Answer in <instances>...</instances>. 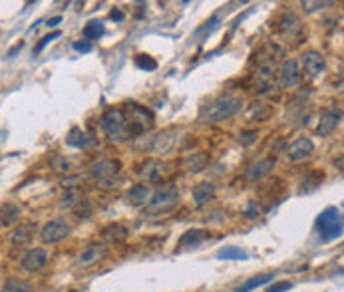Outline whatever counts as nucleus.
<instances>
[{"label":"nucleus","instance_id":"obj_1","mask_svg":"<svg viewBox=\"0 0 344 292\" xmlns=\"http://www.w3.org/2000/svg\"><path fill=\"white\" fill-rule=\"evenodd\" d=\"M241 108H243V100L241 98L225 95V98H219L217 102H213L211 106H207L205 110L201 111L199 119L203 124H217V121L233 117Z\"/></svg>","mask_w":344,"mask_h":292},{"label":"nucleus","instance_id":"obj_2","mask_svg":"<svg viewBox=\"0 0 344 292\" xmlns=\"http://www.w3.org/2000/svg\"><path fill=\"white\" fill-rule=\"evenodd\" d=\"M179 203V189L173 183H165L159 187L147 201V213L149 215H163L169 213L171 209H175Z\"/></svg>","mask_w":344,"mask_h":292},{"label":"nucleus","instance_id":"obj_3","mask_svg":"<svg viewBox=\"0 0 344 292\" xmlns=\"http://www.w3.org/2000/svg\"><path fill=\"white\" fill-rule=\"evenodd\" d=\"M102 129L111 141H124L129 139V128H127L126 111L120 108H109L102 115Z\"/></svg>","mask_w":344,"mask_h":292},{"label":"nucleus","instance_id":"obj_4","mask_svg":"<svg viewBox=\"0 0 344 292\" xmlns=\"http://www.w3.org/2000/svg\"><path fill=\"white\" fill-rule=\"evenodd\" d=\"M316 231L320 238L334 240L342 235V215L336 207H326L325 211L316 217Z\"/></svg>","mask_w":344,"mask_h":292},{"label":"nucleus","instance_id":"obj_5","mask_svg":"<svg viewBox=\"0 0 344 292\" xmlns=\"http://www.w3.org/2000/svg\"><path fill=\"white\" fill-rule=\"evenodd\" d=\"M127 128H129V137H135L140 133H144L145 129H149L153 126V113L144 108V106H137L135 102H129L127 104Z\"/></svg>","mask_w":344,"mask_h":292},{"label":"nucleus","instance_id":"obj_6","mask_svg":"<svg viewBox=\"0 0 344 292\" xmlns=\"http://www.w3.org/2000/svg\"><path fill=\"white\" fill-rule=\"evenodd\" d=\"M120 169H122V163L118 159H104V161H98L91 167V177L100 183V187L113 189V187H118L116 177H118Z\"/></svg>","mask_w":344,"mask_h":292},{"label":"nucleus","instance_id":"obj_7","mask_svg":"<svg viewBox=\"0 0 344 292\" xmlns=\"http://www.w3.org/2000/svg\"><path fill=\"white\" fill-rule=\"evenodd\" d=\"M68 233H70L68 223H66V221H62V219H54V221H50V223H46V225L42 227V231H40V238H42V242H46V245H54V242L64 240V238L68 237Z\"/></svg>","mask_w":344,"mask_h":292},{"label":"nucleus","instance_id":"obj_8","mask_svg":"<svg viewBox=\"0 0 344 292\" xmlns=\"http://www.w3.org/2000/svg\"><path fill=\"white\" fill-rule=\"evenodd\" d=\"M301 82V70H299V62L296 60H285L281 64L279 70V86L281 88H294Z\"/></svg>","mask_w":344,"mask_h":292},{"label":"nucleus","instance_id":"obj_9","mask_svg":"<svg viewBox=\"0 0 344 292\" xmlns=\"http://www.w3.org/2000/svg\"><path fill=\"white\" fill-rule=\"evenodd\" d=\"M287 157H289V161L292 163H299V161H305L307 157L312 155V151H314V143L308 139V137H299L296 141H292L287 149Z\"/></svg>","mask_w":344,"mask_h":292},{"label":"nucleus","instance_id":"obj_10","mask_svg":"<svg viewBox=\"0 0 344 292\" xmlns=\"http://www.w3.org/2000/svg\"><path fill=\"white\" fill-rule=\"evenodd\" d=\"M48 262V253L44 249H30L26 255L22 256V262L20 266L26 271V273H38L46 266Z\"/></svg>","mask_w":344,"mask_h":292},{"label":"nucleus","instance_id":"obj_11","mask_svg":"<svg viewBox=\"0 0 344 292\" xmlns=\"http://www.w3.org/2000/svg\"><path fill=\"white\" fill-rule=\"evenodd\" d=\"M301 62H303V68H305L308 78H318V76L326 70V62H325V58H323V54H320V52H314V50L305 52L303 58H301Z\"/></svg>","mask_w":344,"mask_h":292},{"label":"nucleus","instance_id":"obj_12","mask_svg":"<svg viewBox=\"0 0 344 292\" xmlns=\"http://www.w3.org/2000/svg\"><path fill=\"white\" fill-rule=\"evenodd\" d=\"M279 34L287 40H296L303 34V24L301 20L296 18L294 14H285L283 18L279 20Z\"/></svg>","mask_w":344,"mask_h":292},{"label":"nucleus","instance_id":"obj_13","mask_svg":"<svg viewBox=\"0 0 344 292\" xmlns=\"http://www.w3.org/2000/svg\"><path fill=\"white\" fill-rule=\"evenodd\" d=\"M274 90V68L259 66L255 72V91L257 93H271Z\"/></svg>","mask_w":344,"mask_h":292},{"label":"nucleus","instance_id":"obj_14","mask_svg":"<svg viewBox=\"0 0 344 292\" xmlns=\"http://www.w3.org/2000/svg\"><path fill=\"white\" fill-rule=\"evenodd\" d=\"M274 163H277L274 157H265V159L253 163L247 169V173H245V181L255 183V181H259V179H263V177H267L272 169H274Z\"/></svg>","mask_w":344,"mask_h":292},{"label":"nucleus","instance_id":"obj_15","mask_svg":"<svg viewBox=\"0 0 344 292\" xmlns=\"http://www.w3.org/2000/svg\"><path fill=\"white\" fill-rule=\"evenodd\" d=\"M140 177L147 183H157L165 173V165L159 159H147L145 163L140 165Z\"/></svg>","mask_w":344,"mask_h":292},{"label":"nucleus","instance_id":"obj_16","mask_svg":"<svg viewBox=\"0 0 344 292\" xmlns=\"http://www.w3.org/2000/svg\"><path fill=\"white\" fill-rule=\"evenodd\" d=\"M340 117H342V113L340 110H326L323 115H320V119H318V126H316V133L318 135H328V133H332L334 129L338 128V124H340Z\"/></svg>","mask_w":344,"mask_h":292},{"label":"nucleus","instance_id":"obj_17","mask_svg":"<svg viewBox=\"0 0 344 292\" xmlns=\"http://www.w3.org/2000/svg\"><path fill=\"white\" fill-rule=\"evenodd\" d=\"M34 231H36V225H34V223H22V225H18V227L12 231V235H10L12 247H16V249L26 247V245L32 240V237H34Z\"/></svg>","mask_w":344,"mask_h":292},{"label":"nucleus","instance_id":"obj_18","mask_svg":"<svg viewBox=\"0 0 344 292\" xmlns=\"http://www.w3.org/2000/svg\"><path fill=\"white\" fill-rule=\"evenodd\" d=\"M209 161H211V157H209L207 151H197V153H191L189 157H185L183 165H185L187 173H201V171L207 169Z\"/></svg>","mask_w":344,"mask_h":292},{"label":"nucleus","instance_id":"obj_19","mask_svg":"<svg viewBox=\"0 0 344 292\" xmlns=\"http://www.w3.org/2000/svg\"><path fill=\"white\" fill-rule=\"evenodd\" d=\"M281 56H283V50L277 46V44H267L259 56H257V62H259V66H263V68H274V64L281 60Z\"/></svg>","mask_w":344,"mask_h":292},{"label":"nucleus","instance_id":"obj_20","mask_svg":"<svg viewBox=\"0 0 344 292\" xmlns=\"http://www.w3.org/2000/svg\"><path fill=\"white\" fill-rule=\"evenodd\" d=\"M191 195H193V203H195L197 207H203L205 203H209L215 197V185L209 181L197 183V185L193 187Z\"/></svg>","mask_w":344,"mask_h":292},{"label":"nucleus","instance_id":"obj_21","mask_svg":"<svg viewBox=\"0 0 344 292\" xmlns=\"http://www.w3.org/2000/svg\"><path fill=\"white\" fill-rule=\"evenodd\" d=\"M106 255H108V249H106L104 245L91 242V245H88V247L82 251L80 262H82V264H94V262H100Z\"/></svg>","mask_w":344,"mask_h":292},{"label":"nucleus","instance_id":"obj_22","mask_svg":"<svg viewBox=\"0 0 344 292\" xmlns=\"http://www.w3.org/2000/svg\"><path fill=\"white\" fill-rule=\"evenodd\" d=\"M102 237L106 238L108 242H111V245H118V242H124V240L129 237V231H127V227H124V225L113 223V225H108V227L102 231Z\"/></svg>","mask_w":344,"mask_h":292},{"label":"nucleus","instance_id":"obj_23","mask_svg":"<svg viewBox=\"0 0 344 292\" xmlns=\"http://www.w3.org/2000/svg\"><path fill=\"white\" fill-rule=\"evenodd\" d=\"M205 238H209V233H207V231H203V229H191V231H187V233L179 238V251H181V249H189V247H197Z\"/></svg>","mask_w":344,"mask_h":292},{"label":"nucleus","instance_id":"obj_24","mask_svg":"<svg viewBox=\"0 0 344 292\" xmlns=\"http://www.w3.org/2000/svg\"><path fill=\"white\" fill-rule=\"evenodd\" d=\"M126 199L133 207H142V205L149 201V189L145 185H133L126 193Z\"/></svg>","mask_w":344,"mask_h":292},{"label":"nucleus","instance_id":"obj_25","mask_svg":"<svg viewBox=\"0 0 344 292\" xmlns=\"http://www.w3.org/2000/svg\"><path fill=\"white\" fill-rule=\"evenodd\" d=\"M20 219V207L14 203H4L0 207V223L4 227H12Z\"/></svg>","mask_w":344,"mask_h":292},{"label":"nucleus","instance_id":"obj_26","mask_svg":"<svg viewBox=\"0 0 344 292\" xmlns=\"http://www.w3.org/2000/svg\"><path fill=\"white\" fill-rule=\"evenodd\" d=\"M90 143L88 135L82 131L80 128H72L70 133L66 135V145L68 147H78V149H84V147Z\"/></svg>","mask_w":344,"mask_h":292},{"label":"nucleus","instance_id":"obj_27","mask_svg":"<svg viewBox=\"0 0 344 292\" xmlns=\"http://www.w3.org/2000/svg\"><path fill=\"white\" fill-rule=\"evenodd\" d=\"M272 278H274V274H259V276H255L251 280H247L243 286H239L237 292H251L255 288H259V286H263V284H267V282H271Z\"/></svg>","mask_w":344,"mask_h":292},{"label":"nucleus","instance_id":"obj_28","mask_svg":"<svg viewBox=\"0 0 344 292\" xmlns=\"http://www.w3.org/2000/svg\"><path fill=\"white\" fill-rule=\"evenodd\" d=\"M104 32H106V28H104V24L100 20H90L84 26V36L88 40H98L100 36H104Z\"/></svg>","mask_w":344,"mask_h":292},{"label":"nucleus","instance_id":"obj_29","mask_svg":"<svg viewBox=\"0 0 344 292\" xmlns=\"http://www.w3.org/2000/svg\"><path fill=\"white\" fill-rule=\"evenodd\" d=\"M219 258H225V260H245L247 258V253L243 251V249H239V247H223L221 251L217 253Z\"/></svg>","mask_w":344,"mask_h":292},{"label":"nucleus","instance_id":"obj_30","mask_svg":"<svg viewBox=\"0 0 344 292\" xmlns=\"http://www.w3.org/2000/svg\"><path fill=\"white\" fill-rule=\"evenodd\" d=\"M2 292H32V286L24 280H18V278H10L6 280V284L2 286Z\"/></svg>","mask_w":344,"mask_h":292},{"label":"nucleus","instance_id":"obj_31","mask_svg":"<svg viewBox=\"0 0 344 292\" xmlns=\"http://www.w3.org/2000/svg\"><path fill=\"white\" fill-rule=\"evenodd\" d=\"M325 179V173H320V171H314V173H310V177H307L305 181H303V187H301V193H307V191H312V189H316L318 187V183Z\"/></svg>","mask_w":344,"mask_h":292},{"label":"nucleus","instance_id":"obj_32","mask_svg":"<svg viewBox=\"0 0 344 292\" xmlns=\"http://www.w3.org/2000/svg\"><path fill=\"white\" fill-rule=\"evenodd\" d=\"M135 66L142 68L145 72H153L157 68V62L151 58V56H145V54H137L135 56Z\"/></svg>","mask_w":344,"mask_h":292},{"label":"nucleus","instance_id":"obj_33","mask_svg":"<svg viewBox=\"0 0 344 292\" xmlns=\"http://www.w3.org/2000/svg\"><path fill=\"white\" fill-rule=\"evenodd\" d=\"M52 169H54L56 173H70L72 171V161L66 159L64 155H56L54 159H52Z\"/></svg>","mask_w":344,"mask_h":292},{"label":"nucleus","instance_id":"obj_34","mask_svg":"<svg viewBox=\"0 0 344 292\" xmlns=\"http://www.w3.org/2000/svg\"><path fill=\"white\" fill-rule=\"evenodd\" d=\"M80 199L82 197H80V193L76 189H66V193L62 195V207H74Z\"/></svg>","mask_w":344,"mask_h":292},{"label":"nucleus","instance_id":"obj_35","mask_svg":"<svg viewBox=\"0 0 344 292\" xmlns=\"http://www.w3.org/2000/svg\"><path fill=\"white\" fill-rule=\"evenodd\" d=\"M239 141H241V145H251L257 141V131L255 129H249V131H241L239 133Z\"/></svg>","mask_w":344,"mask_h":292},{"label":"nucleus","instance_id":"obj_36","mask_svg":"<svg viewBox=\"0 0 344 292\" xmlns=\"http://www.w3.org/2000/svg\"><path fill=\"white\" fill-rule=\"evenodd\" d=\"M84 181V177L82 175H72V177H62L60 183H62V187H66V189H74L78 183Z\"/></svg>","mask_w":344,"mask_h":292},{"label":"nucleus","instance_id":"obj_37","mask_svg":"<svg viewBox=\"0 0 344 292\" xmlns=\"http://www.w3.org/2000/svg\"><path fill=\"white\" fill-rule=\"evenodd\" d=\"M60 36H62V32H60V30H56V32H52V34H48V36L42 38V42H40V44L36 46V54H38V52H42V50H44V48H46V46H48L52 40H56V38H60Z\"/></svg>","mask_w":344,"mask_h":292},{"label":"nucleus","instance_id":"obj_38","mask_svg":"<svg viewBox=\"0 0 344 292\" xmlns=\"http://www.w3.org/2000/svg\"><path fill=\"white\" fill-rule=\"evenodd\" d=\"M253 113L257 115V119H255V121H263V119H267V115L271 113V110H269V108H265V106H259V110H257V108H253L249 115H253Z\"/></svg>","mask_w":344,"mask_h":292},{"label":"nucleus","instance_id":"obj_39","mask_svg":"<svg viewBox=\"0 0 344 292\" xmlns=\"http://www.w3.org/2000/svg\"><path fill=\"white\" fill-rule=\"evenodd\" d=\"M76 52H82V54H88V52H91V44L90 42H86V40H82V42H74L72 46Z\"/></svg>","mask_w":344,"mask_h":292},{"label":"nucleus","instance_id":"obj_40","mask_svg":"<svg viewBox=\"0 0 344 292\" xmlns=\"http://www.w3.org/2000/svg\"><path fill=\"white\" fill-rule=\"evenodd\" d=\"M323 6H330V2H303V8L307 12H314V10L323 8Z\"/></svg>","mask_w":344,"mask_h":292},{"label":"nucleus","instance_id":"obj_41","mask_svg":"<svg viewBox=\"0 0 344 292\" xmlns=\"http://www.w3.org/2000/svg\"><path fill=\"white\" fill-rule=\"evenodd\" d=\"M290 288H292L290 282H274L267 292H285V290H290Z\"/></svg>","mask_w":344,"mask_h":292},{"label":"nucleus","instance_id":"obj_42","mask_svg":"<svg viewBox=\"0 0 344 292\" xmlns=\"http://www.w3.org/2000/svg\"><path fill=\"white\" fill-rule=\"evenodd\" d=\"M215 24H217V16H213V18L209 20V22H207V26L199 28V30H197V34H201V32H207V30H213V28H215Z\"/></svg>","mask_w":344,"mask_h":292},{"label":"nucleus","instance_id":"obj_43","mask_svg":"<svg viewBox=\"0 0 344 292\" xmlns=\"http://www.w3.org/2000/svg\"><path fill=\"white\" fill-rule=\"evenodd\" d=\"M109 18L116 20V22H122V20H124V12H122V10H118V8H113V10L109 12Z\"/></svg>","mask_w":344,"mask_h":292},{"label":"nucleus","instance_id":"obj_44","mask_svg":"<svg viewBox=\"0 0 344 292\" xmlns=\"http://www.w3.org/2000/svg\"><path fill=\"white\" fill-rule=\"evenodd\" d=\"M247 217H255L257 215V205L255 203H249V207H247V213H245Z\"/></svg>","mask_w":344,"mask_h":292},{"label":"nucleus","instance_id":"obj_45","mask_svg":"<svg viewBox=\"0 0 344 292\" xmlns=\"http://www.w3.org/2000/svg\"><path fill=\"white\" fill-rule=\"evenodd\" d=\"M60 22H62V16H56V18L48 20V26H50V28H54V26H58Z\"/></svg>","mask_w":344,"mask_h":292},{"label":"nucleus","instance_id":"obj_46","mask_svg":"<svg viewBox=\"0 0 344 292\" xmlns=\"http://www.w3.org/2000/svg\"><path fill=\"white\" fill-rule=\"evenodd\" d=\"M20 48H22V42H18V44H16V46H14V48H12L10 52H8V56H12V54H14V52H18Z\"/></svg>","mask_w":344,"mask_h":292}]
</instances>
